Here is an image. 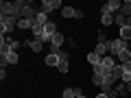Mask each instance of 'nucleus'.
Instances as JSON below:
<instances>
[{"label": "nucleus", "instance_id": "f257e3e1", "mask_svg": "<svg viewBox=\"0 0 131 98\" xmlns=\"http://www.w3.org/2000/svg\"><path fill=\"white\" fill-rule=\"evenodd\" d=\"M122 50H129V42H125V39H112V42H107V52L114 57H118Z\"/></svg>", "mask_w": 131, "mask_h": 98}, {"label": "nucleus", "instance_id": "f03ea898", "mask_svg": "<svg viewBox=\"0 0 131 98\" xmlns=\"http://www.w3.org/2000/svg\"><path fill=\"white\" fill-rule=\"evenodd\" d=\"M20 18H13V15H2V20H0V28H2V35L5 33H11L15 26H18Z\"/></svg>", "mask_w": 131, "mask_h": 98}, {"label": "nucleus", "instance_id": "7ed1b4c3", "mask_svg": "<svg viewBox=\"0 0 131 98\" xmlns=\"http://www.w3.org/2000/svg\"><path fill=\"white\" fill-rule=\"evenodd\" d=\"M59 7H63V5H61V0H42V5H39V11L48 15L50 11L59 9Z\"/></svg>", "mask_w": 131, "mask_h": 98}, {"label": "nucleus", "instance_id": "20e7f679", "mask_svg": "<svg viewBox=\"0 0 131 98\" xmlns=\"http://www.w3.org/2000/svg\"><path fill=\"white\" fill-rule=\"evenodd\" d=\"M120 7H122V2H118V0H109V2H105L103 7H101V13H118L120 11Z\"/></svg>", "mask_w": 131, "mask_h": 98}, {"label": "nucleus", "instance_id": "39448f33", "mask_svg": "<svg viewBox=\"0 0 131 98\" xmlns=\"http://www.w3.org/2000/svg\"><path fill=\"white\" fill-rule=\"evenodd\" d=\"M57 33H59V31H57V24L55 22H48L46 26H44V42H52V37H55Z\"/></svg>", "mask_w": 131, "mask_h": 98}, {"label": "nucleus", "instance_id": "423d86ee", "mask_svg": "<svg viewBox=\"0 0 131 98\" xmlns=\"http://www.w3.org/2000/svg\"><path fill=\"white\" fill-rule=\"evenodd\" d=\"M24 46H28L33 52H42V48H44V44L39 42V39H26V42H22Z\"/></svg>", "mask_w": 131, "mask_h": 98}, {"label": "nucleus", "instance_id": "0eeeda50", "mask_svg": "<svg viewBox=\"0 0 131 98\" xmlns=\"http://www.w3.org/2000/svg\"><path fill=\"white\" fill-rule=\"evenodd\" d=\"M101 65H103V68H105L107 72H112V70L116 68L118 63H116V59H114V57H109V55H107V57H103V61H101Z\"/></svg>", "mask_w": 131, "mask_h": 98}, {"label": "nucleus", "instance_id": "6e6552de", "mask_svg": "<svg viewBox=\"0 0 131 98\" xmlns=\"http://www.w3.org/2000/svg\"><path fill=\"white\" fill-rule=\"evenodd\" d=\"M46 26V24H44ZM44 26L42 24H35L33 26V35H35V39H39V42H44Z\"/></svg>", "mask_w": 131, "mask_h": 98}, {"label": "nucleus", "instance_id": "1a4fd4ad", "mask_svg": "<svg viewBox=\"0 0 131 98\" xmlns=\"http://www.w3.org/2000/svg\"><path fill=\"white\" fill-rule=\"evenodd\" d=\"M44 61H46V65H59V63H61V59H59L57 55H52V52H48Z\"/></svg>", "mask_w": 131, "mask_h": 98}, {"label": "nucleus", "instance_id": "9d476101", "mask_svg": "<svg viewBox=\"0 0 131 98\" xmlns=\"http://www.w3.org/2000/svg\"><path fill=\"white\" fill-rule=\"evenodd\" d=\"M9 52H13V50H11V46H9V42H5V39H2V42H0V55H2V59H5Z\"/></svg>", "mask_w": 131, "mask_h": 98}, {"label": "nucleus", "instance_id": "9b49d317", "mask_svg": "<svg viewBox=\"0 0 131 98\" xmlns=\"http://www.w3.org/2000/svg\"><path fill=\"white\" fill-rule=\"evenodd\" d=\"M66 42V37H63V33H57V35H55V37H52V46H55V48H61V44H63Z\"/></svg>", "mask_w": 131, "mask_h": 98}, {"label": "nucleus", "instance_id": "f8f14e48", "mask_svg": "<svg viewBox=\"0 0 131 98\" xmlns=\"http://www.w3.org/2000/svg\"><path fill=\"white\" fill-rule=\"evenodd\" d=\"M120 13L125 15V18H131V0L122 2V7H120Z\"/></svg>", "mask_w": 131, "mask_h": 98}, {"label": "nucleus", "instance_id": "ddd939ff", "mask_svg": "<svg viewBox=\"0 0 131 98\" xmlns=\"http://www.w3.org/2000/svg\"><path fill=\"white\" fill-rule=\"evenodd\" d=\"M88 61H90V63H92V65H101V61H103V57H98L96 55V52H90V55H88Z\"/></svg>", "mask_w": 131, "mask_h": 98}, {"label": "nucleus", "instance_id": "4468645a", "mask_svg": "<svg viewBox=\"0 0 131 98\" xmlns=\"http://www.w3.org/2000/svg\"><path fill=\"white\" fill-rule=\"evenodd\" d=\"M101 24H103V26L114 24V15H112V13H101Z\"/></svg>", "mask_w": 131, "mask_h": 98}, {"label": "nucleus", "instance_id": "2eb2a0df", "mask_svg": "<svg viewBox=\"0 0 131 98\" xmlns=\"http://www.w3.org/2000/svg\"><path fill=\"white\" fill-rule=\"evenodd\" d=\"M120 39L131 42V26H122V28H120Z\"/></svg>", "mask_w": 131, "mask_h": 98}, {"label": "nucleus", "instance_id": "dca6fc26", "mask_svg": "<svg viewBox=\"0 0 131 98\" xmlns=\"http://www.w3.org/2000/svg\"><path fill=\"white\" fill-rule=\"evenodd\" d=\"M94 52H96L98 57H107V44H96Z\"/></svg>", "mask_w": 131, "mask_h": 98}, {"label": "nucleus", "instance_id": "f3484780", "mask_svg": "<svg viewBox=\"0 0 131 98\" xmlns=\"http://www.w3.org/2000/svg\"><path fill=\"white\" fill-rule=\"evenodd\" d=\"M114 22H116V24H118L120 28H122V26H127V18H125V15L120 13V11H118V13L114 15Z\"/></svg>", "mask_w": 131, "mask_h": 98}, {"label": "nucleus", "instance_id": "a211bd4d", "mask_svg": "<svg viewBox=\"0 0 131 98\" xmlns=\"http://www.w3.org/2000/svg\"><path fill=\"white\" fill-rule=\"evenodd\" d=\"M33 26H35V22L24 20V18H20V22H18V28H31V31H33Z\"/></svg>", "mask_w": 131, "mask_h": 98}, {"label": "nucleus", "instance_id": "6ab92c4d", "mask_svg": "<svg viewBox=\"0 0 131 98\" xmlns=\"http://www.w3.org/2000/svg\"><path fill=\"white\" fill-rule=\"evenodd\" d=\"M74 13H77L74 7H63V9H61V15H63V18H74Z\"/></svg>", "mask_w": 131, "mask_h": 98}, {"label": "nucleus", "instance_id": "aec40b11", "mask_svg": "<svg viewBox=\"0 0 131 98\" xmlns=\"http://www.w3.org/2000/svg\"><path fill=\"white\" fill-rule=\"evenodd\" d=\"M118 61H120V63H125V61H131V50H122L120 55L116 57Z\"/></svg>", "mask_w": 131, "mask_h": 98}, {"label": "nucleus", "instance_id": "412c9836", "mask_svg": "<svg viewBox=\"0 0 131 98\" xmlns=\"http://www.w3.org/2000/svg\"><path fill=\"white\" fill-rule=\"evenodd\" d=\"M7 42H9V46H11V50L13 52H18L20 50V46H24L22 42H18V39H7Z\"/></svg>", "mask_w": 131, "mask_h": 98}, {"label": "nucleus", "instance_id": "4be33fe9", "mask_svg": "<svg viewBox=\"0 0 131 98\" xmlns=\"http://www.w3.org/2000/svg\"><path fill=\"white\" fill-rule=\"evenodd\" d=\"M57 70H59V72H61V74H66V72L70 70V63H68V61H61V63H59V65H57Z\"/></svg>", "mask_w": 131, "mask_h": 98}, {"label": "nucleus", "instance_id": "5701e85b", "mask_svg": "<svg viewBox=\"0 0 131 98\" xmlns=\"http://www.w3.org/2000/svg\"><path fill=\"white\" fill-rule=\"evenodd\" d=\"M7 63H18V52H9V55L5 57Z\"/></svg>", "mask_w": 131, "mask_h": 98}, {"label": "nucleus", "instance_id": "b1692460", "mask_svg": "<svg viewBox=\"0 0 131 98\" xmlns=\"http://www.w3.org/2000/svg\"><path fill=\"white\" fill-rule=\"evenodd\" d=\"M74 96H77L74 89H72V87H66V89H63V96H61V98H74Z\"/></svg>", "mask_w": 131, "mask_h": 98}, {"label": "nucleus", "instance_id": "393cba45", "mask_svg": "<svg viewBox=\"0 0 131 98\" xmlns=\"http://www.w3.org/2000/svg\"><path fill=\"white\" fill-rule=\"evenodd\" d=\"M120 65H122V72H125V74H131V61H125V63H120Z\"/></svg>", "mask_w": 131, "mask_h": 98}, {"label": "nucleus", "instance_id": "a878e982", "mask_svg": "<svg viewBox=\"0 0 131 98\" xmlns=\"http://www.w3.org/2000/svg\"><path fill=\"white\" fill-rule=\"evenodd\" d=\"M116 92H118V96H120V94H127V85L122 83V85H118L116 87Z\"/></svg>", "mask_w": 131, "mask_h": 98}, {"label": "nucleus", "instance_id": "bb28decb", "mask_svg": "<svg viewBox=\"0 0 131 98\" xmlns=\"http://www.w3.org/2000/svg\"><path fill=\"white\" fill-rule=\"evenodd\" d=\"M98 44H107V37H105L103 33H98Z\"/></svg>", "mask_w": 131, "mask_h": 98}, {"label": "nucleus", "instance_id": "cd10ccee", "mask_svg": "<svg viewBox=\"0 0 131 98\" xmlns=\"http://www.w3.org/2000/svg\"><path fill=\"white\" fill-rule=\"evenodd\" d=\"M96 98H109V96H107V94H103V92H101V94H96Z\"/></svg>", "mask_w": 131, "mask_h": 98}, {"label": "nucleus", "instance_id": "c85d7f7f", "mask_svg": "<svg viewBox=\"0 0 131 98\" xmlns=\"http://www.w3.org/2000/svg\"><path fill=\"white\" fill-rule=\"evenodd\" d=\"M127 92H131V81H129V83H127Z\"/></svg>", "mask_w": 131, "mask_h": 98}, {"label": "nucleus", "instance_id": "c756f323", "mask_svg": "<svg viewBox=\"0 0 131 98\" xmlns=\"http://www.w3.org/2000/svg\"><path fill=\"white\" fill-rule=\"evenodd\" d=\"M129 50H131V42H129Z\"/></svg>", "mask_w": 131, "mask_h": 98}]
</instances>
